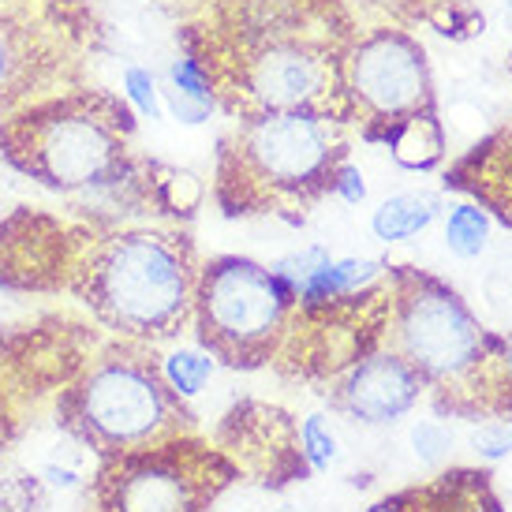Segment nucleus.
I'll return each mask as SVG.
<instances>
[{"label":"nucleus","mask_w":512,"mask_h":512,"mask_svg":"<svg viewBox=\"0 0 512 512\" xmlns=\"http://www.w3.org/2000/svg\"><path fill=\"white\" fill-rule=\"evenodd\" d=\"M385 341L423 378L438 415L486 423L512 419V367L505 337L486 329L464 296L415 266L385 270Z\"/></svg>","instance_id":"1"},{"label":"nucleus","mask_w":512,"mask_h":512,"mask_svg":"<svg viewBox=\"0 0 512 512\" xmlns=\"http://www.w3.org/2000/svg\"><path fill=\"white\" fill-rule=\"evenodd\" d=\"M199 262L176 228H120L86 247L72 288L124 341L161 344L191 326Z\"/></svg>","instance_id":"2"},{"label":"nucleus","mask_w":512,"mask_h":512,"mask_svg":"<svg viewBox=\"0 0 512 512\" xmlns=\"http://www.w3.org/2000/svg\"><path fill=\"white\" fill-rule=\"evenodd\" d=\"M341 116L329 113H251L221 143L217 202L228 217H299L333 191L348 161Z\"/></svg>","instance_id":"3"},{"label":"nucleus","mask_w":512,"mask_h":512,"mask_svg":"<svg viewBox=\"0 0 512 512\" xmlns=\"http://www.w3.org/2000/svg\"><path fill=\"white\" fill-rule=\"evenodd\" d=\"M60 427L101 460L195 434V415L169 389L150 344L120 337L60 393Z\"/></svg>","instance_id":"4"},{"label":"nucleus","mask_w":512,"mask_h":512,"mask_svg":"<svg viewBox=\"0 0 512 512\" xmlns=\"http://www.w3.org/2000/svg\"><path fill=\"white\" fill-rule=\"evenodd\" d=\"M131 139L128 105L105 94H60L0 124V157L34 184L72 195L124 176Z\"/></svg>","instance_id":"5"},{"label":"nucleus","mask_w":512,"mask_h":512,"mask_svg":"<svg viewBox=\"0 0 512 512\" xmlns=\"http://www.w3.org/2000/svg\"><path fill=\"white\" fill-rule=\"evenodd\" d=\"M296 311L292 288L255 258L217 255L199 266L191 326L199 348L232 370L277 363Z\"/></svg>","instance_id":"6"},{"label":"nucleus","mask_w":512,"mask_h":512,"mask_svg":"<svg viewBox=\"0 0 512 512\" xmlns=\"http://www.w3.org/2000/svg\"><path fill=\"white\" fill-rule=\"evenodd\" d=\"M236 475V464L217 445L184 434L101 456L90 501L94 512H210Z\"/></svg>","instance_id":"7"},{"label":"nucleus","mask_w":512,"mask_h":512,"mask_svg":"<svg viewBox=\"0 0 512 512\" xmlns=\"http://www.w3.org/2000/svg\"><path fill=\"white\" fill-rule=\"evenodd\" d=\"M341 53L299 27L270 23L255 30L228 64L236 98L243 94L247 113H329L344 120Z\"/></svg>","instance_id":"8"},{"label":"nucleus","mask_w":512,"mask_h":512,"mask_svg":"<svg viewBox=\"0 0 512 512\" xmlns=\"http://www.w3.org/2000/svg\"><path fill=\"white\" fill-rule=\"evenodd\" d=\"M344 116H363L367 139H382L415 113L434 109V79L423 45L404 30H374L341 53Z\"/></svg>","instance_id":"9"},{"label":"nucleus","mask_w":512,"mask_h":512,"mask_svg":"<svg viewBox=\"0 0 512 512\" xmlns=\"http://www.w3.org/2000/svg\"><path fill=\"white\" fill-rule=\"evenodd\" d=\"M385 329H389V285H370L363 292L326 299L314 307L296 303L277 359H288L281 363L288 374L337 378L363 356L378 352Z\"/></svg>","instance_id":"10"},{"label":"nucleus","mask_w":512,"mask_h":512,"mask_svg":"<svg viewBox=\"0 0 512 512\" xmlns=\"http://www.w3.org/2000/svg\"><path fill=\"white\" fill-rule=\"evenodd\" d=\"M217 449L236 464V471L255 475L262 486H288L307 479V460L299 449V427L292 415L270 404H240L232 408L217 434Z\"/></svg>","instance_id":"11"},{"label":"nucleus","mask_w":512,"mask_h":512,"mask_svg":"<svg viewBox=\"0 0 512 512\" xmlns=\"http://www.w3.org/2000/svg\"><path fill=\"white\" fill-rule=\"evenodd\" d=\"M423 378L393 348H378L329 378V408L363 427H389L412 412L423 397Z\"/></svg>","instance_id":"12"},{"label":"nucleus","mask_w":512,"mask_h":512,"mask_svg":"<svg viewBox=\"0 0 512 512\" xmlns=\"http://www.w3.org/2000/svg\"><path fill=\"white\" fill-rule=\"evenodd\" d=\"M445 187L483 206L490 221L512 228V131L490 135L468 157H460L445 176Z\"/></svg>","instance_id":"13"},{"label":"nucleus","mask_w":512,"mask_h":512,"mask_svg":"<svg viewBox=\"0 0 512 512\" xmlns=\"http://www.w3.org/2000/svg\"><path fill=\"white\" fill-rule=\"evenodd\" d=\"M490 471L449 468L393 498H382L370 512H505Z\"/></svg>","instance_id":"14"},{"label":"nucleus","mask_w":512,"mask_h":512,"mask_svg":"<svg viewBox=\"0 0 512 512\" xmlns=\"http://www.w3.org/2000/svg\"><path fill=\"white\" fill-rule=\"evenodd\" d=\"M49 64L53 60L42 30L0 4V113L23 105L42 86Z\"/></svg>","instance_id":"15"},{"label":"nucleus","mask_w":512,"mask_h":512,"mask_svg":"<svg viewBox=\"0 0 512 512\" xmlns=\"http://www.w3.org/2000/svg\"><path fill=\"white\" fill-rule=\"evenodd\" d=\"M378 143L389 146V154L400 169L430 172L445 157V128H441L438 113L430 109V113H415L393 131H385Z\"/></svg>","instance_id":"16"},{"label":"nucleus","mask_w":512,"mask_h":512,"mask_svg":"<svg viewBox=\"0 0 512 512\" xmlns=\"http://www.w3.org/2000/svg\"><path fill=\"white\" fill-rule=\"evenodd\" d=\"M441 210H445V202L434 191H404V195L385 199L374 210L370 232L382 243H404L412 240V236H419V232H427L438 221Z\"/></svg>","instance_id":"17"},{"label":"nucleus","mask_w":512,"mask_h":512,"mask_svg":"<svg viewBox=\"0 0 512 512\" xmlns=\"http://www.w3.org/2000/svg\"><path fill=\"white\" fill-rule=\"evenodd\" d=\"M385 270H389L385 258H329L326 266L303 285L296 303L299 307H314V303H326V299L363 292V288H370L378 277H385Z\"/></svg>","instance_id":"18"},{"label":"nucleus","mask_w":512,"mask_h":512,"mask_svg":"<svg viewBox=\"0 0 512 512\" xmlns=\"http://www.w3.org/2000/svg\"><path fill=\"white\" fill-rule=\"evenodd\" d=\"M490 243V214L475 202H456L445 217V247L456 258H479Z\"/></svg>","instance_id":"19"},{"label":"nucleus","mask_w":512,"mask_h":512,"mask_svg":"<svg viewBox=\"0 0 512 512\" xmlns=\"http://www.w3.org/2000/svg\"><path fill=\"white\" fill-rule=\"evenodd\" d=\"M214 356L210 352H202V348H176L169 356L161 359V374H165V382L176 397H199L202 385L210 382V374H214Z\"/></svg>","instance_id":"20"},{"label":"nucleus","mask_w":512,"mask_h":512,"mask_svg":"<svg viewBox=\"0 0 512 512\" xmlns=\"http://www.w3.org/2000/svg\"><path fill=\"white\" fill-rule=\"evenodd\" d=\"M299 449H303V460H307L311 471H326L337 460L341 449H337V438L329 430L326 415H307L299 423Z\"/></svg>","instance_id":"21"},{"label":"nucleus","mask_w":512,"mask_h":512,"mask_svg":"<svg viewBox=\"0 0 512 512\" xmlns=\"http://www.w3.org/2000/svg\"><path fill=\"white\" fill-rule=\"evenodd\" d=\"M326 262H329L326 247H307V251H296V255L277 258L270 270L277 273L288 288H292V296H299V292H303V285H307V281H311L314 273L322 270Z\"/></svg>","instance_id":"22"},{"label":"nucleus","mask_w":512,"mask_h":512,"mask_svg":"<svg viewBox=\"0 0 512 512\" xmlns=\"http://www.w3.org/2000/svg\"><path fill=\"white\" fill-rule=\"evenodd\" d=\"M169 86L176 94H187L195 101H214V83L195 57H176L169 64Z\"/></svg>","instance_id":"23"},{"label":"nucleus","mask_w":512,"mask_h":512,"mask_svg":"<svg viewBox=\"0 0 512 512\" xmlns=\"http://www.w3.org/2000/svg\"><path fill=\"white\" fill-rule=\"evenodd\" d=\"M124 94H128V101L146 120H161V113H165L161 90H157V79L146 68H128L124 72Z\"/></svg>","instance_id":"24"},{"label":"nucleus","mask_w":512,"mask_h":512,"mask_svg":"<svg viewBox=\"0 0 512 512\" xmlns=\"http://www.w3.org/2000/svg\"><path fill=\"white\" fill-rule=\"evenodd\" d=\"M471 445L483 460H501V456L512 453V419H486L479 423V430L471 434Z\"/></svg>","instance_id":"25"},{"label":"nucleus","mask_w":512,"mask_h":512,"mask_svg":"<svg viewBox=\"0 0 512 512\" xmlns=\"http://www.w3.org/2000/svg\"><path fill=\"white\" fill-rule=\"evenodd\" d=\"M412 445H415V456L423 464H441V460H449V453H453V434L430 419V423H419L412 430Z\"/></svg>","instance_id":"26"},{"label":"nucleus","mask_w":512,"mask_h":512,"mask_svg":"<svg viewBox=\"0 0 512 512\" xmlns=\"http://www.w3.org/2000/svg\"><path fill=\"white\" fill-rule=\"evenodd\" d=\"M161 98L169 101V109L176 120H184V124H202V120H210L214 113V101H195L187 98V94H176V90H161Z\"/></svg>","instance_id":"27"},{"label":"nucleus","mask_w":512,"mask_h":512,"mask_svg":"<svg viewBox=\"0 0 512 512\" xmlns=\"http://www.w3.org/2000/svg\"><path fill=\"white\" fill-rule=\"evenodd\" d=\"M333 191H337V195H341L344 202H363V199H367V184H363V172H359L356 165H348V161H344L341 169H337Z\"/></svg>","instance_id":"28"},{"label":"nucleus","mask_w":512,"mask_h":512,"mask_svg":"<svg viewBox=\"0 0 512 512\" xmlns=\"http://www.w3.org/2000/svg\"><path fill=\"white\" fill-rule=\"evenodd\" d=\"M505 348H509V367H512V337H505Z\"/></svg>","instance_id":"29"},{"label":"nucleus","mask_w":512,"mask_h":512,"mask_svg":"<svg viewBox=\"0 0 512 512\" xmlns=\"http://www.w3.org/2000/svg\"><path fill=\"white\" fill-rule=\"evenodd\" d=\"M509 68H512V60H509Z\"/></svg>","instance_id":"30"}]
</instances>
